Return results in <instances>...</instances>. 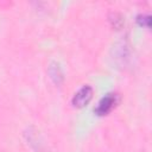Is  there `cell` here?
I'll list each match as a JSON object with an SVG mask.
<instances>
[{"mask_svg":"<svg viewBox=\"0 0 152 152\" xmlns=\"http://www.w3.org/2000/svg\"><path fill=\"white\" fill-rule=\"evenodd\" d=\"M49 71H50L51 77L55 80V82H57V83H58V82H59V81L63 78L62 72H61V70H59L58 65H56V64H51V66H50Z\"/></svg>","mask_w":152,"mask_h":152,"instance_id":"obj_3","label":"cell"},{"mask_svg":"<svg viewBox=\"0 0 152 152\" xmlns=\"http://www.w3.org/2000/svg\"><path fill=\"white\" fill-rule=\"evenodd\" d=\"M138 23L140 25H144V26H150V17L147 14H139L138 15Z\"/></svg>","mask_w":152,"mask_h":152,"instance_id":"obj_4","label":"cell"},{"mask_svg":"<svg viewBox=\"0 0 152 152\" xmlns=\"http://www.w3.org/2000/svg\"><path fill=\"white\" fill-rule=\"evenodd\" d=\"M116 102H118V95L116 94H107L97 103V106L95 108V113L97 115H104L114 108Z\"/></svg>","mask_w":152,"mask_h":152,"instance_id":"obj_1","label":"cell"},{"mask_svg":"<svg viewBox=\"0 0 152 152\" xmlns=\"http://www.w3.org/2000/svg\"><path fill=\"white\" fill-rule=\"evenodd\" d=\"M93 96V88L90 86H83L81 89H78L77 93H75L71 102L75 107H83L87 104Z\"/></svg>","mask_w":152,"mask_h":152,"instance_id":"obj_2","label":"cell"}]
</instances>
